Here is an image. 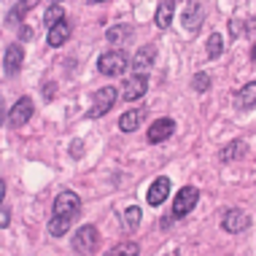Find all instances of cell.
I'll use <instances>...</instances> for the list:
<instances>
[{
    "instance_id": "1",
    "label": "cell",
    "mask_w": 256,
    "mask_h": 256,
    "mask_svg": "<svg viewBox=\"0 0 256 256\" xmlns=\"http://www.w3.org/2000/svg\"><path fill=\"white\" fill-rule=\"evenodd\" d=\"M73 248H76V254H81V256H92L100 248V232H98V226H92V224L81 226V230L76 232V238H73Z\"/></svg>"
},
{
    "instance_id": "2",
    "label": "cell",
    "mask_w": 256,
    "mask_h": 256,
    "mask_svg": "<svg viewBox=\"0 0 256 256\" xmlns=\"http://www.w3.org/2000/svg\"><path fill=\"white\" fill-rule=\"evenodd\" d=\"M116 98H119V92H116V86H102L94 92V100H92V108H89V119H100L102 114H108L110 108H114Z\"/></svg>"
},
{
    "instance_id": "3",
    "label": "cell",
    "mask_w": 256,
    "mask_h": 256,
    "mask_svg": "<svg viewBox=\"0 0 256 256\" xmlns=\"http://www.w3.org/2000/svg\"><path fill=\"white\" fill-rule=\"evenodd\" d=\"M127 65H130V57L119 49L102 54V57L98 60V68H100L102 76H122L124 70H127Z\"/></svg>"
},
{
    "instance_id": "4",
    "label": "cell",
    "mask_w": 256,
    "mask_h": 256,
    "mask_svg": "<svg viewBox=\"0 0 256 256\" xmlns=\"http://www.w3.org/2000/svg\"><path fill=\"white\" fill-rule=\"evenodd\" d=\"M197 200H200V192L194 189V186H184V189L176 194V200H172V213L170 216L172 218H184L189 210H194Z\"/></svg>"
},
{
    "instance_id": "5",
    "label": "cell",
    "mask_w": 256,
    "mask_h": 256,
    "mask_svg": "<svg viewBox=\"0 0 256 256\" xmlns=\"http://www.w3.org/2000/svg\"><path fill=\"white\" fill-rule=\"evenodd\" d=\"M81 210V200L76 192H60L54 200V216H65V218H76Z\"/></svg>"
},
{
    "instance_id": "6",
    "label": "cell",
    "mask_w": 256,
    "mask_h": 256,
    "mask_svg": "<svg viewBox=\"0 0 256 256\" xmlns=\"http://www.w3.org/2000/svg\"><path fill=\"white\" fill-rule=\"evenodd\" d=\"M32 116V100L30 98H19L16 102H14V108L8 110V124L14 130H22L27 122H30Z\"/></svg>"
},
{
    "instance_id": "7",
    "label": "cell",
    "mask_w": 256,
    "mask_h": 256,
    "mask_svg": "<svg viewBox=\"0 0 256 256\" xmlns=\"http://www.w3.org/2000/svg\"><path fill=\"white\" fill-rule=\"evenodd\" d=\"M146 89H148V78H146V73H138V76H130L127 81H124V100L127 102H132V100H140L143 94H146Z\"/></svg>"
},
{
    "instance_id": "8",
    "label": "cell",
    "mask_w": 256,
    "mask_h": 256,
    "mask_svg": "<svg viewBox=\"0 0 256 256\" xmlns=\"http://www.w3.org/2000/svg\"><path fill=\"white\" fill-rule=\"evenodd\" d=\"M168 194H170V178H156L154 184L148 186V192H146V202L151 205V208H156V205H162L164 200H168Z\"/></svg>"
},
{
    "instance_id": "9",
    "label": "cell",
    "mask_w": 256,
    "mask_h": 256,
    "mask_svg": "<svg viewBox=\"0 0 256 256\" xmlns=\"http://www.w3.org/2000/svg\"><path fill=\"white\" fill-rule=\"evenodd\" d=\"M22 62H24V49L19 44H11L8 49H6V60H3V68L8 76H16L22 70Z\"/></svg>"
},
{
    "instance_id": "10",
    "label": "cell",
    "mask_w": 256,
    "mask_h": 256,
    "mask_svg": "<svg viewBox=\"0 0 256 256\" xmlns=\"http://www.w3.org/2000/svg\"><path fill=\"white\" fill-rule=\"evenodd\" d=\"M172 130H176V122H172V119H156V122H151L148 143H164L172 135Z\"/></svg>"
},
{
    "instance_id": "11",
    "label": "cell",
    "mask_w": 256,
    "mask_h": 256,
    "mask_svg": "<svg viewBox=\"0 0 256 256\" xmlns=\"http://www.w3.org/2000/svg\"><path fill=\"white\" fill-rule=\"evenodd\" d=\"M248 224H251V218H248L243 210H226L224 221H221V226H224L226 232H232V234L246 232V230H248Z\"/></svg>"
},
{
    "instance_id": "12",
    "label": "cell",
    "mask_w": 256,
    "mask_h": 256,
    "mask_svg": "<svg viewBox=\"0 0 256 256\" xmlns=\"http://www.w3.org/2000/svg\"><path fill=\"white\" fill-rule=\"evenodd\" d=\"M68 38H70V22H68V19H62V22H57V24H52V27H49V36H46V44L57 49V46H62Z\"/></svg>"
},
{
    "instance_id": "13",
    "label": "cell",
    "mask_w": 256,
    "mask_h": 256,
    "mask_svg": "<svg viewBox=\"0 0 256 256\" xmlns=\"http://www.w3.org/2000/svg\"><path fill=\"white\" fill-rule=\"evenodd\" d=\"M172 14H176V0H159V8L154 14V22L159 30H168L172 22Z\"/></svg>"
},
{
    "instance_id": "14",
    "label": "cell",
    "mask_w": 256,
    "mask_h": 256,
    "mask_svg": "<svg viewBox=\"0 0 256 256\" xmlns=\"http://www.w3.org/2000/svg\"><path fill=\"white\" fill-rule=\"evenodd\" d=\"M200 24H202V8H200L197 3H189L184 11V27L186 30H200Z\"/></svg>"
},
{
    "instance_id": "15",
    "label": "cell",
    "mask_w": 256,
    "mask_h": 256,
    "mask_svg": "<svg viewBox=\"0 0 256 256\" xmlns=\"http://www.w3.org/2000/svg\"><path fill=\"white\" fill-rule=\"evenodd\" d=\"M154 57H156V49H154V46H143V49H138V54L132 57V65L143 73V70H148V68H151Z\"/></svg>"
},
{
    "instance_id": "16",
    "label": "cell",
    "mask_w": 256,
    "mask_h": 256,
    "mask_svg": "<svg viewBox=\"0 0 256 256\" xmlns=\"http://www.w3.org/2000/svg\"><path fill=\"white\" fill-rule=\"evenodd\" d=\"M234 102H238V108H254L256 106V81H251V84H246L240 89Z\"/></svg>"
},
{
    "instance_id": "17",
    "label": "cell",
    "mask_w": 256,
    "mask_h": 256,
    "mask_svg": "<svg viewBox=\"0 0 256 256\" xmlns=\"http://www.w3.org/2000/svg\"><path fill=\"white\" fill-rule=\"evenodd\" d=\"M140 119H143V110H127V114H122V119H119V130L122 132H132V130H138Z\"/></svg>"
},
{
    "instance_id": "18",
    "label": "cell",
    "mask_w": 256,
    "mask_h": 256,
    "mask_svg": "<svg viewBox=\"0 0 256 256\" xmlns=\"http://www.w3.org/2000/svg\"><path fill=\"white\" fill-rule=\"evenodd\" d=\"M73 218H65V216H52L49 221V234L52 238H65V232L70 230Z\"/></svg>"
},
{
    "instance_id": "19",
    "label": "cell",
    "mask_w": 256,
    "mask_h": 256,
    "mask_svg": "<svg viewBox=\"0 0 256 256\" xmlns=\"http://www.w3.org/2000/svg\"><path fill=\"white\" fill-rule=\"evenodd\" d=\"M243 154H246V143L234 140V143H230V146H224V151L218 154V159L221 162H232V159H240Z\"/></svg>"
},
{
    "instance_id": "20",
    "label": "cell",
    "mask_w": 256,
    "mask_h": 256,
    "mask_svg": "<svg viewBox=\"0 0 256 256\" xmlns=\"http://www.w3.org/2000/svg\"><path fill=\"white\" fill-rule=\"evenodd\" d=\"M138 251H140V248H138L135 240H124V243H116L106 256H138Z\"/></svg>"
},
{
    "instance_id": "21",
    "label": "cell",
    "mask_w": 256,
    "mask_h": 256,
    "mask_svg": "<svg viewBox=\"0 0 256 256\" xmlns=\"http://www.w3.org/2000/svg\"><path fill=\"white\" fill-rule=\"evenodd\" d=\"M221 52H224V40H221L218 32H213V36L208 38V57L216 60V57H221Z\"/></svg>"
},
{
    "instance_id": "22",
    "label": "cell",
    "mask_w": 256,
    "mask_h": 256,
    "mask_svg": "<svg viewBox=\"0 0 256 256\" xmlns=\"http://www.w3.org/2000/svg\"><path fill=\"white\" fill-rule=\"evenodd\" d=\"M138 224H140V208H127L124 210V230H138Z\"/></svg>"
},
{
    "instance_id": "23",
    "label": "cell",
    "mask_w": 256,
    "mask_h": 256,
    "mask_svg": "<svg viewBox=\"0 0 256 256\" xmlns=\"http://www.w3.org/2000/svg\"><path fill=\"white\" fill-rule=\"evenodd\" d=\"M130 32H132V30H130L127 24H116V27H110V30H108V40H110V44H122L124 38H130Z\"/></svg>"
},
{
    "instance_id": "24",
    "label": "cell",
    "mask_w": 256,
    "mask_h": 256,
    "mask_svg": "<svg viewBox=\"0 0 256 256\" xmlns=\"http://www.w3.org/2000/svg\"><path fill=\"white\" fill-rule=\"evenodd\" d=\"M46 24H57V22H62V19H65V11H62V6H57V3H52L49 6V11H46Z\"/></svg>"
},
{
    "instance_id": "25",
    "label": "cell",
    "mask_w": 256,
    "mask_h": 256,
    "mask_svg": "<svg viewBox=\"0 0 256 256\" xmlns=\"http://www.w3.org/2000/svg\"><path fill=\"white\" fill-rule=\"evenodd\" d=\"M192 86H194L197 92H208V86H210V76H208V73H194Z\"/></svg>"
},
{
    "instance_id": "26",
    "label": "cell",
    "mask_w": 256,
    "mask_h": 256,
    "mask_svg": "<svg viewBox=\"0 0 256 256\" xmlns=\"http://www.w3.org/2000/svg\"><path fill=\"white\" fill-rule=\"evenodd\" d=\"M36 6H38V0H22V3H19L16 8H14L11 19H19V16H24V14L30 11V8H36Z\"/></svg>"
},
{
    "instance_id": "27",
    "label": "cell",
    "mask_w": 256,
    "mask_h": 256,
    "mask_svg": "<svg viewBox=\"0 0 256 256\" xmlns=\"http://www.w3.org/2000/svg\"><path fill=\"white\" fill-rule=\"evenodd\" d=\"M8 224H11V213L6 210L3 205H0V226H3V230H6V226H8Z\"/></svg>"
},
{
    "instance_id": "28",
    "label": "cell",
    "mask_w": 256,
    "mask_h": 256,
    "mask_svg": "<svg viewBox=\"0 0 256 256\" xmlns=\"http://www.w3.org/2000/svg\"><path fill=\"white\" fill-rule=\"evenodd\" d=\"M3 197H6V184H3V178H0V205H3Z\"/></svg>"
},
{
    "instance_id": "29",
    "label": "cell",
    "mask_w": 256,
    "mask_h": 256,
    "mask_svg": "<svg viewBox=\"0 0 256 256\" xmlns=\"http://www.w3.org/2000/svg\"><path fill=\"white\" fill-rule=\"evenodd\" d=\"M3 119H6V106H3V98H0V124H3Z\"/></svg>"
},
{
    "instance_id": "30",
    "label": "cell",
    "mask_w": 256,
    "mask_h": 256,
    "mask_svg": "<svg viewBox=\"0 0 256 256\" xmlns=\"http://www.w3.org/2000/svg\"><path fill=\"white\" fill-rule=\"evenodd\" d=\"M73 156H81V143H73Z\"/></svg>"
},
{
    "instance_id": "31",
    "label": "cell",
    "mask_w": 256,
    "mask_h": 256,
    "mask_svg": "<svg viewBox=\"0 0 256 256\" xmlns=\"http://www.w3.org/2000/svg\"><path fill=\"white\" fill-rule=\"evenodd\" d=\"M251 57L256 60V44H254V49H251Z\"/></svg>"
},
{
    "instance_id": "32",
    "label": "cell",
    "mask_w": 256,
    "mask_h": 256,
    "mask_svg": "<svg viewBox=\"0 0 256 256\" xmlns=\"http://www.w3.org/2000/svg\"><path fill=\"white\" fill-rule=\"evenodd\" d=\"M92 3H106V0H92Z\"/></svg>"
},
{
    "instance_id": "33",
    "label": "cell",
    "mask_w": 256,
    "mask_h": 256,
    "mask_svg": "<svg viewBox=\"0 0 256 256\" xmlns=\"http://www.w3.org/2000/svg\"><path fill=\"white\" fill-rule=\"evenodd\" d=\"M52 3H57V6H60V3H62V0H52Z\"/></svg>"
}]
</instances>
